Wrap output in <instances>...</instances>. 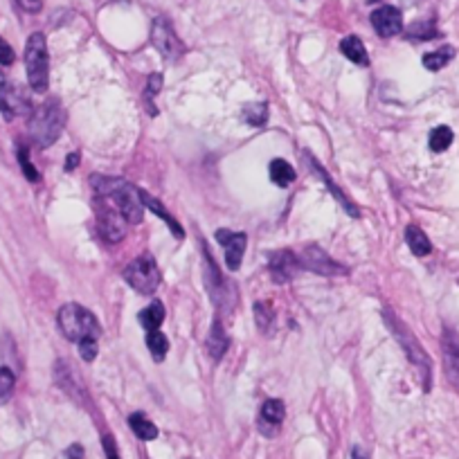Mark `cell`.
Listing matches in <instances>:
<instances>
[{"mask_svg":"<svg viewBox=\"0 0 459 459\" xmlns=\"http://www.w3.org/2000/svg\"><path fill=\"white\" fill-rule=\"evenodd\" d=\"M95 191L99 194L106 203H110L119 214L122 219L131 226H138L142 221V214H145V205H142L140 198V189L131 182L122 180V178H108V176H93L90 178Z\"/></svg>","mask_w":459,"mask_h":459,"instance_id":"cell-1","label":"cell"},{"mask_svg":"<svg viewBox=\"0 0 459 459\" xmlns=\"http://www.w3.org/2000/svg\"><path fill=\"white\" fill-rule=\"evenodd\" d=\"M64 122L66 113L64 106L57 97L43 101L36 110H32V117H29V136L34 138L38 147H50L59 140L61 131H64Z\"/></svg>","mask_w":459,"mask_h":459,"instance_id":"cell-2","label":"cell"},{"mask_svg":"<svg viewBox=\"0 0 459 459\" xmlns=\"http://www.w3.org/2000/svg\"><path fill=\"white\" fill-rule=\"evenodd\" d=\"M385 322H387V329L394 333L396 342L401 344V349L405 351V356L410 358V363L419 370L421 379H423V387L425 390H430V376H432V365H430V358H428V354L423 351V347L419 344V340L414 338V333L407 329V326L396 318L394 313L385 311Z\"/></svg>","mask_w":459,"mask_h":459,"instance_id":"cell-3","label":"cell"},{"mask_svg":"<svg viewBox=\"0 0 459 459\" xmlns=\"http://www.w3.org/2000/svg\"><path fill=\"white\" fill-rule=\"evenodd\" d=\"M25 68L27 79L36 93H45L50 81V59H48V43L41 32H34L27 38L25 45Z\"/></svg>","mask_w":459,"mask_h":459,"instance_id":"cell-4","label":"cell"},{"mask_svg":"<svg viewBox=\"0 0 459 459\" xmlns=\"http://www.w3.org/2000/svg\"><path fill=\"white\" fill-rule=\"evenodd\" d=\"M59 329L68 340L81 342L84 338H97L99 324L95 320V315L86 311L84 306L66 304L59 311Z\"/></svg>","mask_w":459,"mask_h":459,"instance_id":"cell-5","label":"cell"},{"mask_svg":"<svg viewBox=\"0 0 459 459\" xmlns=\"http://www.w3.org/2000/svg\"><path fill=\"white\" fill-rule=\"evenodd\" d=\"M124 279L133 286L138 293L151 295L160 286V270L158 263L153 261L151 254H142L136 261H131L124 270Z\"/></svg>","mask_w":459,"mask_h":459,"instance_id":"cell-6","label":"cell"},{"mask_svg":"<svg viewBox=\"0 0 459 459\" xmlns=\"http://www.w3.org/2000/svg\"><path fill=\"white\" fill-rule=\"evenodd\" d=\"M151 41H153V45L158 48V52L167 61H176V59L182 57V52H185V45L180 43V38L176 36V32H173L169 20L162 18V16L153 20Z\"/></svg>","mask_w":459,"mask_h":459,"instance_id":"cell-7","label":"cell"},{"mask_svg":"<svg viewBox=\"0 0 459 459\" xmlns=\"http://www.w3.org/2000/svg\"><path fill=\"white\" fill-rule=\"evenodd\" d=\"M0 113L5 119L25 117L32 113V99L20 86H0Z\"/></svg>","mask_w":459,"mask_h":459,"instance_id":"cell-8","label":"cell"},{"mask_svg":"<svg viewBox=\"0 0 459 459\" xmlns=\"http://www.w3.org/2000/svg\"><path fill=\"white\" fill-rule=\"evenodd\" d=\"M300 259V266L302 268H309L313 272H320V275H347V270L342 263H338L335 259H331L326 250H322L320 246H309L304 248L302 254H298Z\"/></svg>","mask_w":459,"mask_h":459,"instance_id":"cell-9","label":"cell"},{"mask_svg":"<svg viewBox=\"0 0 459 459\" xmlns=\"http://www.w3.org/2000/svg\"><path fill=\"white\" fill-rule=\"evenodd\" d=\"M372 25H374V29L383 38L396 36L403 29V14H401V9H396L392 5H385V7L374 9V12H372Z\"/></svg>","mask_w":459,"mask_h":459,"instance_id":"cell-10","label":"cell"},{"mask_svg":"<svg viewBox=\"0 0 459 459\" xmlns=\"http://www.w3.org/2000/svg\"><path fill=\"white\" fill-rule=\"evenodd\" d=\"M268 268H270V277L275 282H277V284H286V282H291L295 277V275H298V270L302 266H300L298 254H295L293 250H279V252H275L272 257H270Z\"/></svg>","mask_w":459,"mask_h":459,"instance_id":"cell-11","label":"cell"},{"mask_svg":"<svg viewBox=\"0 0 459 459\" xmlns=\"http://www.w3.org/2000/svg\"><path fill=\"white\" fill-rule=\"evenodd\" d=\"M217 241L226 246V261L230 270H239L243 261V252H246L248 237L246 232H230V230H219Z\"/></svg>","mask_w":459,"mask_h":459,"instance_id":"cell-12","label":"cell"},{"mask_svg":"<svg viewBox=\"0 0 459 459\" xmlns=\"http://www.w3.org/2000/svg\"><path fill=\"white\" fill-rule=\"evenodd\" d=\"M124 219L115 207H104L97 214V228L101 239L108 241V243H117L124 237Z\"/></svg>","mask_w":459,"mask_h":459,"instance_id":"cell-13","label":"cell"},{"mask_svg":"<svg viewBox=\"0 0 459 459\" xmlns=\"http://www.w3.org/2000/svg\"><path fill=\"white\" fill-rule=\"evenodd\" d=\"M203 248H205V241H203ZM205 279H207V289H210V298L217 302V306H223L228 304V298H230V289L228 284L223 282L221 272L217 268V261L210 257V252L205 248Z\"/></svg>","mask_w":459,"mask_h":459,"instance_id":"cell-14","label":"cell"},{"mask_svg":"<svg viewBox=\"0 0 459 459\" xmlns=\"http://www.w3.org/2000/svg\"><path fill=\"white\" fill-rule=\"evenodd\" d=\"M54 376H57V383L64 387V392H68L73 399H77V401H81L84 403L86 401V390H84V385H81V381H79V376H77V372L70 367L66 360H59L57 363V367H54Z\"/></svg>","mask_w":459,"mask_h":459,"instance_id":"cell-15","label":"cell"},{"mask_svg":"<svg viewBox=\"0 0 459 459\" xmlns=\"http://www.w3.org/2000/svg\"><path fill=\"white\" fill-rule=\"evenodd\" d=\"M284 416H286V405H284V401L268 399L266 403L261 405V428H263V430L268 428V435L277 432V428L282 425Z\"/></svg>","mask_w":459,"mask_h":459,"instance_id":"cell-16","label":"cell"},{"mask_svg":"<svg viewBox=\"0 0 459 459\" xmlns=\"http://www.w3.org/2000/svg\"><path fill=\"white\" fill-rule=\"evenodd\" d=\"M304 156L309 158V160H306V162H309V167H311V169H313L315 173H318V176L322 178V182H326V185H329V189L333 191L335 201H340V205H342V207H344L347 212H349V217H358V207H356L354 203H351L349 198L344 196V191H342L340 187H335V185H333V180H331V176H329V173H326V169H324V167L320 165L318 160H315V158L311 156V153H304Z\"/></svg>","mask_w":459,"mask_h":459,"instance_id":"cell-17","label":"cell"},{"mask_svg":"<svg viewBox=\"0 0 459 459\" xmlns=\"http://www.w3.org/2000/svg\"><path fill=\"white\" fill-rule=\"evenodd\" d=\"M228 347H230V338H228L226 329H223L221 320H214L212 322V329H210V335H207V351H210V356H212L214 360H221L223 356H226Z\"/></svg>","mask_w":459,"mask_h":459,"instance_id":"cell-18","label":"cell"},{"mask_svg":"<svg viewBox=\"0 0 459 459\" xmlns=\"http://www.w3.org/2000/svg\"><path fill=\"white\" fill-rule=\"evenodd\" d=\"M140 198H142V205H147V207H149L151 212H156V217H160L162 221L167 223V226L171 228V232H173V237H178V239H182V237H185V232H182L180 223H178L176 219L171 217V214L167 212V207L162 205L160 201H156V198H153V196H149V194H147V191H142V189H140Z\"/></svg>","mask_w":459,"mask_h":459,"instance_id":"cell-19","label":"cell"},{"mask_svg":"<svg viewBox=\"0 0 459 459\" xmlns=\"http://www.w3.org/2000/svg\"><path fill=\"white\" fill-rule=\"evenodd\" d=\"M340 50H342V54L349 61H354L356 66H370V57H367V50H365L363 41L358 36L342 38Z\"/></svg>","mask_w":459,"mask_h":459,"instance_id":"cell-20","label":"cell"},{"mask_svg":"<svg viewBox=\"0 0 459 459\" xmlns=\"http://www.w3.org/2000/svg\"><path fill=\"white\" fill-rule=\"evenodd\" d=\"M138 320L147 329V333L149 331H160V324H162V320H165V306H162L160 302H151L147 309L140 311Z\"/></svg>","mask_w":459,"mask_h":459,"instance_id":"cell-21","label":"cell"},{"mask_svg":"<svg viewBox=\"0 0 459 459\" xmlns=\"http://www.w3.org/2000/svg\"><path fill=\"white\" fill-rule=\"evenodd\" d=\"M444 354H446V370L451 374L453 383L459 385V340L451 333L444 338Z\"/></svg>","mask_w":459,"mask_h":459,"instance_id":"cell-22","label":"cell"},{"mask_svg":"<svg viewBox=\"0 0 459 459\" xmlns=\"http://www.w3.org/2000/svg\"><path fill=\"white\" fill-rule=\"evenodd\" d=\"M405 241H407V246H410V250L416 254V257H425V254H430V250H432L430 239H428L425 232L421 228H416V226H410L405 230Z\"/></svg>","mask_w":459,"mask_h":459,"instance_id":"cell-23","label":"cell"},{"mask_svg":"<svg viewBox=\"0 0 459 459\" xmlns=\"http://www.w3.org/2000/svg\"><path fill=\"white\" fill-rule=\"evenodd\" d=\"M129 425H131V430H133V435L140 437L142 442H153V439L158 437L156 423H151L142 412L131 414V416H129Z\"/></svg>","mask_w":459,"mask_h":459,"instance_id":"cell-24","label":"cell"},{"mask_svg":"<svg viewBox=\"0 0 459 459\" xmlns=\"http://www.w3.org/2000/svg\"><path fill=\"white\" fill-rule=\"evenodd\" d=\"M270 178H272L275 185H279V187H289L291 182L295 180V169L289 165L286 160L275 158V160L270 162Z\"/></svg>","mask_w":459,"mask_h":459,"instance_id":"cell-25","label":"cell"},{"mask_svg":"<svg viewBox=\"0 0 459 459\" xmlns=\"http://www.w3.org/2000/svg\"><path fill=\"white\" fill-rule=\"evenodd\" d=\"M453 57H455L453 48H442V50H437V52H428L423 57V66L430 70V73H437V70H442L444 66L451 64Z\"/></svg>","mask_w":459,"mask_h":459,"instance_id":"cell-26","label":"cell"},{"mask_svg":"<svg viewBox=\"0 0 459 459\" xmlns=\"http://www.w3.org/2000/svg\"><path fill=\"white\" fill-rule=\"evenodd\" d=\"M147 347H149V351L153 354V358L162 360V358L167 356V351H169V340H167L165 333L149 331V333H147Z\"/></svg>","mask_w":459,"mask_h":459,"instance_id":"cell-27","label":"cell"},{"mask_svg":"<svg viewBox=\"0 0 459 459\" xmlns=\"http://www.w3.org/2000/svg\"><path fill=\"white\" fill-rule=\"evenodd\" d=\"M241 115L248 124L261 126V124H266V119H268V106L266 104H248V106H243Z\"/></svg>","mask_w":459,"mask_h":459,"instance_id":"cell-28","label":"cell"},{"mask_svg":"<svg viewBox=\"0 0 459 459\" xmlns=\"http://www.w3.org/2000/svg\"><path fill=\"white\" fill-rule=\"evenodd\" d=\"M451 145H453V131L448 129V126H437L430 133V149L435 153L446 151Z\"/></svg>","mask_w":459,"mask_h":459,"instance_id":"cell-29","label":"cell"},{"mask_svg":"<svg viewBox=\"0 0 459 459\" xmlns=\"http://www.w3.org/2000/svg\"><path fill=\"white\" fill-rule=\"evenodd\" d=\"M16 387V376L9 367H0V405L12 399Z\"/></svg>","mask_w":459,"mask_h":459,"instance_id":"cell-30","label":"cell"},{"mask_svg":"<svg viewBox=\"0 0 459 459\" xmlns=\"http://www.w3.org/2000/svg\"><path fill=\"white\" fill-rule=\"evenodd\" d=\"M275 318V311L270 302H257L254 304V320H257V326L261 333H266L270 329V322Z\"/></svg>","mask_w":459,"mask_h":459,"instance_id":"cell-31","label":"cell"},{"mask_svg":"<svg viewBox=\"0 0 459 459\" xmlns=\"http://www.w3.org/2000/svg\"><path fill=\"white\" fill-rule=\"evenodd\" d=\"M18 165H20V169H23V173H25V178H27V180L36 182V180L41 178V176H38V171H36V167L32 165V160H29L27 147H18Z\"/></svg>","mask_w":459,"mask_h":459,"instance_id":"cell-32","label":"cell"},{"mask_svg":"<svg viewBox=\"0 0 459 459\" xmlns=\"http://www.w3.org/2000/svg\"><path fill=\"white\" fill-rule=\"evenodd\" d=\"M407 36L419 38V41H425V38H435V36H439V32H437V27H435L432 23H414L410 29H407Z\"/></svg>","mask_w":459,"mask_h":459,"instance_id":"cell-33","label":"cell"},{"mask_svg":"<svg viewBox=\"0 0 459 459\" xmlns=\"http://www.w3.org/2000/svg\"><path fill=\"white\" fill-rule=\"evenodd\" d=\"M160 86H162V75H151L149 77V84H147V93H145V99H147V106H149V113L156 115V108H153V95L160 93Z\"/></svg>","mask_w":459,"mask_h":459,"instance_id":"cell-34","label":"cell"},{"mask_svg":"<svg viewBox=\"0 0 459 459\" xmlns=\"http://www.w3.org/2000/svg\"><path fill=\"white\" fill-rule=\"evenodd\" d=\"M97 338H84L79 342V354L86 363H93L97 358Z\"/></svg>","mask_w":459,"mask_h":459,"instance_id":"cell-35","label":"cell"},{"mask_svg":"<svg viewBox=\"0 0 459 459\" xmlns=\"http://www.w3.org/2000/svg\"><path fill=\"white\" fill-rule=\"evenodd\" d=\"M14 59H16V54H14L12 45H9L7 41L0 36V64H3V66H12Z\"/></svg>","mask_w":459,"mask_h":459,"instance_id":"cell-36","label":"cell"},{"mask_svg":"<svg viewBox=\"0 0 459 459\" xmlns=\"http://www.w3.org/2000/svg\"><path fill=\"white\" fill-rule=\"evenodd\" d=\"M101 446H104V453H106V459H119L117 455V446H115V439L110 435H104V439H101Z\"/></svg>","mask_w":459,"mask_h":459,"instance_id":"cell-37","label":"cell"},{"mask_svg":"<svg viewBox=\"0 0 459 459\" xmlns=\"http://www.w3.org/2000/svg\"><path fill=\"white\" fill-rule=\"evenodd\" d=\"M16 3L23 7L25 12H29V14H36V12H41V7H43L41 0H16Z\"/></svg>","mask_w":459,"mask_h":459,"instance_id":"cell-38","label":"cell"},{"mask_svg":"<svg viewBox=\"0 0 459 459\" xmlns=\"http://www.w3.org/2000/svg\"><path fill=\"white\" fill-rule=\"evenodd\" d=\"M66 457H68V459H81V457H84V448H81L79 444H73V446H70L68 451H66Z\"/></svg>","mask_w":459,"mask_h":459,"instance_id":"cell-39","label":"cell"},{"mask_svg":"<svg viewBox=\"0 0 459 459\" xmlns=\"http://www.w3.org/2000/svg\"><path fill=\"white\" fill-rule=\"evenodd\" d=\"M77 165H79V156H77V153H73V156H68V158H66V171L77 169Z\"/></svg>","mask_w":459,"mask_h":459,"instance_id":"cell-40","label":"cell"},{"mask_svg":"<svg viewBox=\"0 0 459 459\" xmlns=\"http://www.w3.org/2000/svg\"><path fill=\"white\" fill-rule=\"evenodd\" d=\"M351 459H367V457H365V453L360 451V448H354V455H351Z\"/></svg>","mask_w":459,"mask_h":459,"instance_id":"cell-41","label":"cell"},{"mask_svg":"<svg viewBox=\"0 0 459 459\" xmlns=\"http://www.w3.org/2000/svg\"><path fill=\"white\" fill-rule=\"evenodd\" d=\"M3 84H5V77H3V73H0V86H3Z\"/></svg>","mask_w":459,"mask_h":459,"instance_id":"cell-42","label":"cell"},{"mask_svg":"<svg viewBox=\"0 0 459 459\" xmlns=\"http://www.w3.org/2000/svg\"><path fill=\"white\" fill-rule=\"evenodd\" d=\"M367 3H370V5H372V3H379V0H367Z\"/></svg>","mask_w":459,"mask_h":459,"instance_id":"cell-43","label":"cell"}]
</instances>
